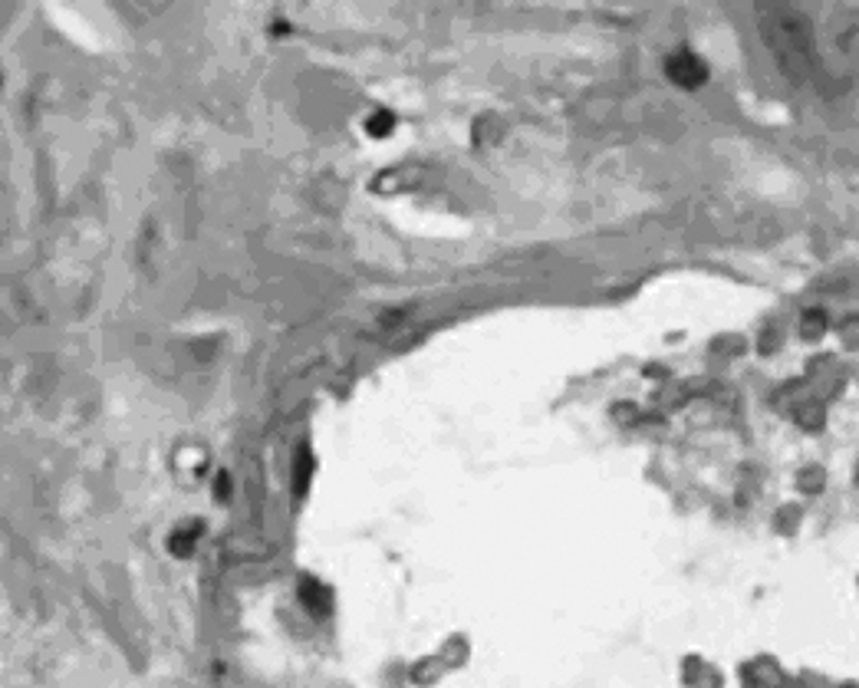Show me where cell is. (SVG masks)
<instances>
[{
    "mask_svg": "<svg viewBox=\"0 0 859 688\" xmlns=\"http://www.w3.org/2000/svg\"><path fill=\"white\" fill-rule=\"evenodd\" d=\"M669 76L678 86H698V83H705V66L698 63L692 53H672Z\"/></svg>",
    "mask_w": 859,
    "mask_h": 688,
    "instance_id": "obj_1",
    "label": "cell"
},
{
    "mask_svg": "<svg viewBox=\"0 0 859 688\" xmlns=\"http://www.w3.org/2000/svg\"><path fill=\"white\" fill-rule=\"evenodd\" d=\"M389 129H392V119L386 116V112H379V116L369 122V132H372V135H386Z\"/></svg>",
    "mask_w": 859,
    "mask_h": 688,
    "instance_id": "obj_2",
    "label": "cell"
}]
</instances>
